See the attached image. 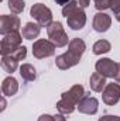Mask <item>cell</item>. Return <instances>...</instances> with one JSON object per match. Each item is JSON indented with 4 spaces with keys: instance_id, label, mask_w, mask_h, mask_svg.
Returning <instances> with one entry per match:
<instances>
[{
    "instance_id": "obj_1",
    "label": "cell",
    "mask_w": 120,
    "mask_h": 121,
    "mask_svg": "<svg viewBox=\"0 0 120 121\" xmlns=\"http://www.w3.org/2000/svg\"><path fill=\"white\" fill-rule=\"evenodd\" d=\"M62 16L66 18L68 27L75 31L82 30L86 24V14L83 9L79 6V3L75 0H71L68 4L62 7Z\"/></svg>"
},
{
    "instance_id": "obj_2",
    "label": "cell",
    "mask_w": 120,
    "mask_h": 121,
    "mask_svg": "<svg viewBox=\"0 0 120 121\" xmlns=\"http://www.w3.org/2000/svg\"><path fill=\"white\" fill-rule=\"evenodd\" d=\"M47 34H48V38L51 42L55 44V47L62 48V47H66L68 45V35L64 30L62 24L60 21H52L48 27H47Z\"/></svg>"
},
{
    "instance_id": "obj_3",
    "label": "cell",
    "mask_w": 120,
    "mask_h": 121,
    "mask_svg": "<svg viewBox=\"0 0 120 121\" xmlns=\"http://www.w3.org/2000/svg\"><path fill=\"white\" fill-rule=\"evenodd\" d=\"M23 35L18 31H13L10 34L3 35V39L0 42V52L1 55H11L18 47H21Z\"/></svg>"
},
{
    "instance_id": "obj_4",
    "label": "cell",
    "mask_w": 120,
    "mask_h": 121,
    "mask_svg": "<svg viewBox=\"0 0 120 121\" xmlns=\"http://www.w3.org/2000/svg\"><path fill=\"white\" fill-rule=\"evenodd\" d=\"M30 16L41 27H48L52 23V11L42 3L32 4V7L30 10Z\"/></svg>"
},
{
    "instance_id": "obj_5",
    "label": "cell",
    "mask_w": 120,
    "mask_h": 121,
    "mask_svg": "<svg viewBox=\"0 0 120 121\" xmlns=\"http://www.w3.org/2000/svg\"><path fill=\"white\" fill-rule=\"evenodd\" d=\"M55 44L51 42L50 39H37L32 44V55L37 59L50 58L55 54Z\"/></svg>"
},
{
    "instance_id": "obj_6",
    "label": "cell",
    "mask_w": 120,
    "mask_h": 121,
    "mask_svg": "<svg viewBox=\"0 0 120 121\" xmlns=\"http://www.w3.org/2000/svg\"><path fill=\"white\" fill-rule=\"evenodd\" d=\"M95 69L97 73H100L102 76L107 78H115L116 72H117V62L112 60L110 58H102L95 63Z\"/></svg>"
},
{
    "instance_id": "obj_7",
    "label": "cell",
    "mask_w": 120,
    "mask_h": 121,
    "mask_svg": "<svg viewBox=\"0 0 120 121\" xmlns=\"http://www.w3.org/2000/svg\"><path fill=\"white\" fill-rule=\"evenodd\" d=\"M103 103L107 106H115L120 100V85L119 83H107L102 91Z\"/></svg>"
},
{
    "instance_id": "obj_8",
    "label": "cell",
    "mask_w": 120,
    "mask_h": 121,
    "mask_svg": "<svg viewBox=\"0 0 120 121\" xmlns=\"http://www.w3.org/2000/svg\"><path fill=\"white\" fill-rule=\"evenodd\" d=\"M20 28V18L17 16H0V34L6 35L13 31H18Z\"/></svg>"
},
{
    "instance_id": "obj_9",
    "label": "cell",
    "mask_w": 120,
    "mask_h": 121,
    "mask_svg": "<svg viewBox=\"0 0 120 121\" xmlns=\"http://www.w3.org/2000/svg\"><path fill=\"white\" fill-rule=\"evenodd\" d=\"M97 108H99V101L97 99L92 97L89 93H86L83 96V99L78 103V111L82 113V114H89L93 116L97 113Z\"/></svg>"
},
{
    "instance_id": "obj_10",
    "label": "cell",
    "mask_w": 120,
    "mask_h": 121,
    "mask_svg": "<svg viewBox=\"0 0 120 121\" xmlns=\"http://www.w3.org/2000/svg\"><path fill=\"white\" fill-rule=\"evenodd\" d=\"M79 60H81V56H78V55L72 54L71 51H68V52H65V54L60 55V56H57V59H55V65L60 68L61 70H66V69H69V68L78 65Z\"/></svg>"
},
{
    "instance_id": "obj_11",
    "label": "cell",
    "mask_w": 120,
    "mask_h": 121,
    "mask_svg": "<svg viewBox=\"0 0 120 121\" xmlns=\"http://www.w3.org/2000/svg\"><path fill=\"white\" fill-rule=\"evenodd\" d=\"M85 94L86 93H85V89H83L82 85H75V86H72L68 91H64L62 96H61V99H64V100H66V101L78 106V103L83 99Z\"/></svg>"
},
{
    "instance_id": "obj_12",
    "label": "cell",
    "mask_w": 120,
    "mask_h": 121,
    "mask_svg": "<svg viewBox=\"0 0 120 121\" xmlns=\"http://www.w3.org/2000/svg\"><path fill=\"white\" fill-rule=\"evenodd\" d=\"M93 30L96 32H106V31L110 28L112 26V17L106 13H96L95 17H93Z\"/></svg>"
},
{
    "instance_id": "obj_13",
    "label": "cell",
    "mask_w": 120,
    "mask_h": 121,
    "mask_svg": "<svg viewBox=\"0 0 120 121\" xmlns=\"http://www.w3.org/2000/svg\"><path fill=\"white\" fill-rule=\"evenodd\" d=\"M1 91L4 96H14L17 91H18V82L16 80V78L13 76H9L3 80L1 83Z\"/></svg>"
},
{
    "instance_id": "obj_14",
    "label": "cell",
    "mask_w": 120,
    "mask_h": 121,
    "mask_svg": "<svg viewBox=\"0 0 120 121\" xmlns=\"http://www.w3.org/2000/svg\"><path fill=\"white\" fill-rule=\"evenodd\" d=\"M89 85H90V89L93 91H103V89L106 87V78L105 76H102L100 73H97V72H95V73H92L90 75V79H89Z\"/></svg>"
},
{
    "instance_id": "obj_15",
    "label": "cell",
    "mask_w": 120,
    "mask_h": 121,
    "mask_svg": "<svg viewBox=\"0 0 120 121\" xmlns=\"http://www.w3.org/2000/svg\"><path fill=\"white\" fill-rule=\"evenodd\" d=\"M40 31H41V26L38 23H27L24 27H23V38L26 39H34L40 35Z\"/></svg>"
},
{
    "instance_id": "obj_16",
    "label": "cell",
    "mask_w": 120,
    "mask_h": 121,
    "mask_svg": "<svg viewBox=\"0 0 120 121\" xmlns=\"http://www.w3.org/2000/svg\"><path fill=\"white\" fill-rule=\"evenodd\" d=\"M85 49H86V44L81 38H74L68 44V51H71L72 54H75L78 56H82L83 52H85Z\"/></svg>"
},
{
    "instance_id": "obj_17",
    "label": "cell",
    "mask_w": 120,
    "mask_h": 121,
    "mask_svg": "<svg viewBox=\"0 0 120 121\" xmlns=\"http://www.w3.org/2000/svg\"><path fill=\"white\" fill-rule=\"evenodd\" d=\"M1 68L7 73H13L18 68V60L13 58L11 55H1Z\"/></svg>"
},
{
    "instance_id": "obj_18",
    "label": "cell",
    "mask_w": 120,
    "mask_h": 121,
    "mask_svg": "<svg viewBox=\"0 0 120 121\" xmlns=\"http://www.w3.org/2000/svg\"><path fill=\"white\" fill-rule=\"evenodd\" d=\"M20 75H21V78H23L26 82H32V80L37 78L35 68H34L31 63H23V65L20 66Z\"/></svg>"
},
{
    "instance_id": "obj_19",
    "label": "cell",
    "mask_w": 120,
    "mask_h": 121,
    "mask_svg": "<svg viewBox=\"0 0 120 121\" xmlns=\"http://www.w3.org/2000/svg\"><path fill=\"white\" fill-rule=\"evenodd\" d=\"M110 49H112V45H110V42L106 41V39H99V41H96V42L93 44V47H92V51H93L95 55L107 54Z\"/></svg>"
},
{
    "instance_id": "obj_20",
    "label": "cell",
    "mask_w": 120,
    "mask_h": 121,
    "mask_svg": "<svg viewBox=\"0 0 120 121\" xmlns=\"http://www.w3.org/2000/svg\"><path fill=\"white\" fill-rule=\"evenodd\" d=\"M57 110L60 111L61 114H72L75 111V104H72V103L61 99L60 101L57 103Z\"/></svg>"
},
{
    "instance_id": "obj_21",
    "label": "cell",
    "mask_w": 120,
    "mask_h": 121,
    "mask_svg": "<svg viewBox=\"0 0 120 121\" xmlns=\"http://www.w3.org/2000/svg\"><path fill=\"white\" fill-rule=\"evenodd\" d=\"M26 3L24 0H9V9L13 14H20L24 11Z\"/></svg>"
},
{
    "instance_id": "obj_22",
    "label": "cell",
    "mask_w": 120,
    "mask_h": 121,
    "mask_svg": "<svg viewBox=\"0 0 120 121\" xmlns=\"http://www.w3.org/2000/svg\"><path fill=\"white\" fill-rule=\"evenodd\" d=\"M11 56L13 58H16L17 60H23L26 59V56H27V48L24 47V45H21V47H18L13 54H11Z\"/></svg>"
},
{
    "instance_id": "obj_23",
    "label": "cell",
    "mask_w": 120,
    "mask_h": 121,
    "mask_svg": "<svg viewBox=\"0 0 120 121\" xmlns=\"http://www.w3.org/2000/svg\"><path fill=\"white\" fill-rule=\"evenodd\" d=\"M93 1H95V7L99 11L110 9V6H112V0H93Z\"/></svg>"
},
{
    "instance_id": "obj_24",
    "label": "cell",
    "mask_w": 120,
    "mask_h": 121,
    "mask_svg": "<svg viewBox=\"0 0 120 121\" xmlns=\"http://www.w3.org/2000/svg\"><path fill=\"white\" fill-rule=\"evenodd\" d=\"M110 9L113 10V14H115V18L120 23V0H113L112 1V6Z\"/></svg>"
},
{
    "instance_id": "obj_25",
    "label": "cell",
    "mask_w": 120,
    "mask_h": 121,
    "mask_svg": "<svg viewBox=\"0 0 120 121\" xmlns=\"http://www.w3.org/2000/svg\"><path fill=\"white\" fill-rule=\"evenodd\" d=\"M97 121H120L119 116H102Z\"/></svg>"
},
{
    "instance_id": "obj_26",
    "label": "cell",
    "mask_w": 120,
    "mask_h": 121,
    "mask_svg": "<svg viewBox=\"0 0 120 121\" xmlns=\"http://www.w3.org/2000/svg\"><path fill=\"white\" fill-rule=\"evenodd\" d=\"M37 121H55V117L54 116H50V114H42L41 117H38Z\"/></svg>"
},
{
    "instance_id": "obj_27",
    "label": "cell",
    "mask_w": 120,
    "mask_h": 121,
    "mask_svg": "<svg viewBox=\"0 0 120 121\" xmlns=\"http://www.w3.org/2000/svg\"><path fill=\"white\" fill-rule=\"evenodd\" d=\"M78 3H79V6H81L82 9H86L90 4V0H78Z\"/></svg>"
},
{
    "instance_id": "obj_28",
    "label": "cell",
    "mask_w": 120,
    "mask_h": 121,
    "mask_svg": "<svg viewBox=\"0 0 120 121\" xmlns=\"http://www.w3.org/2000/svg\"><path fill=\"white\" fill-rule=\"evenodd\" d=\"M54 117H55V121H66V118H65V117H64V114H55V116H54Z\"/></svg>"
},
{
    "instance_id": "obj_29",
    "label": "cell",
    "mask_w": 120,
    "mask_h": 121,
    "mask_svg": "<svg viewBox=\"0 0 120 121\" xmlns=\"http://www.w3.org/2000/svg\"><path fill=\"white\" fill-rule=\"evenodd\" d=\"M115 79H116L117 82H120V62L117 63V72H116V76H115Z\"/></svg>"
},
{
    "instance_id": "obj_30",
    "label": "cell",
    "mask_w": 120,
    "mask_h": 121,
    "mask_svg": "<svg viewBox=\"0 0 120 121\" xmlns=\"http://www.w3.org/2000/svg\"><path fill=\"white\" fill-rule=\"evenodd\" d=\"M57 4H61V6H65V4H68L71 0H54Z\"/></svg>"
},
{
    "instance_id": "obj_31",
    "label": "cell",
    "mask_w": 120,
    "mask_h": 121,
    "mask_svg": "<svg viewBox=\"0 0 120 121\" xmlns=\"http://www.w3.org/2000/svg\"><path fill=\"white\" fill-rule=\"evenodd\" d=\"M1 103H3V106H1V110H4V108H6V100L3 99V100H1Z\"/></svg>"
}]
</instances>
